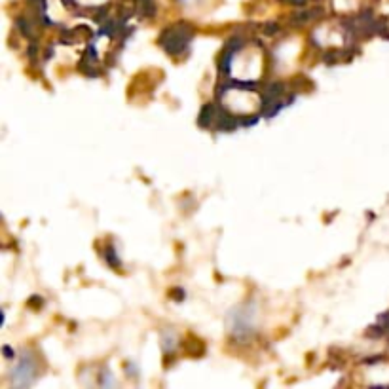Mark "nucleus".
<instances>
[{
  "mask_svg": "<svg viewBox=\"0 0 389 389\" xmlns=\"http://www.w3.org/2000/svg\"><path fill=\"white\" fill-rule=\"evenodd\" d=\"M190 40H192V30L188 29L186 25H177L173 29L165 30L161 34V38H159L161 48L167 53H171V55L182 53L186 50V46L190 44Z\"/></svg>",
  "mask_w": 389,
  "mask_h": 389,
  "instance_id": "f257e3e1",
  "label": "nucleus"
},
{
  "mask_svg": "<svg viewBox=\"0 0 389 389\" xmlns=\"http://www.w3.org/2000/svg\"><path fill=\"white\" fill-rule=\"evenodd\" d=\"M253 317H255V311L247 306L233 310L230 313V332L235 338L245 340L253 332Z\"/></svg>",
  "mask_w": 389,
  "mask_h": 389,
  "instance_id": "f03ea898",
  "label": "nucleus"
},
{
  "mask_svg": "<svg viewBox=\"0 0 389 389\" xmlns=\"http://www.w3.org/2000/svg\"><path fill=\"white\" fill-rule=\"evenodd\" d=\"M182 4H190V2H198V0H181Z\"/></svg>",
  "mask_w": 389,
  "mask_h": 389,
  "instance_id": "39448f33",
  "label": "nucleus"
},
{
  "mask_svg": "<svg viewBox=\"0 0 389 389\" xmlns=\"http://www.w3.org/2000/svg\"><path fill=\"white\" fill-rule=\"evenodd\" d=\"M288 2H292V4H302L304 0H288Z\"/></svg>",
  "mask_w": 389,
  "mask_h": 389,
  "instance_id": "20e7f679",
  "label": "nucleus"
},
{
  "mask_svg": "<svg viewBox=\"0 0 389 389\" xmlns=\"http://www.w3.org/2000/svg\"><path fill=\"white\" fill-rule=\"evenodd\" d=\"M34 376H36V363L30 357L29 351H23L21 359L17 361L14 372H12V380H14V386L17 388H27L34 382Z\"/></svg>",
  "mask_w": 389,
  "mask_h": 389,
  "instance_id": "7ed1b4c3",
  "label": "nucleus"
}]
</instances>
